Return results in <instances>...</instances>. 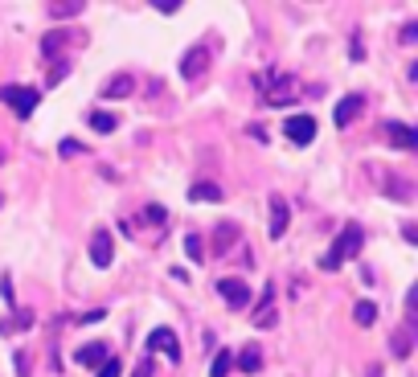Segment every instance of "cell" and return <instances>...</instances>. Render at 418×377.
I'll return each instance as SVG.
<instances>
[{"instance_id": "29", "label": "cell", "mask_w": 418, "mask_h": 377, "mask_svg": "<svg viewBox=\"0 0 418 377\" xmlns=\"http://www.w3.org/2000/svg\"><path fill=\"white\" fill-rule=\"evenodd\" d=\"M12 361H17V377H29V357H25V353H17Z\"/></svg>"}, {"instance_id": "10", "label": "cell", "mask_w": 418, "mask_h": 377, "mask_svg": "<svg viewBox=\"0 0 418 377\" xmlns=\"http://www.w3.org/2000/svg\"><path fill=\"white\" fill-rule=\"evenodd\" d=\"M267 205H271V238H283L287 234V222H291V209H287V201H283L279 193L267 201Z\"/></svg>"}, {"instance_id": "8", "label": "cell", "mask_w": 418, "mask_h": 377, "mask_svg": "<svg viewBox=\"0 0 418 377\" xmlns=\"http://www.w3.org/2000/svg\"><path fill=\"white\" fill-rule=\"evenodd\" d=\"M111 258H115V238L107 234V230H98L91 238V263L94 267H111Z\"/></svg>"}, {"instance_id": "17", "label": "cell", "mask_w": 418, "mask_h": 377, "mask_svg": "<svg viewBox=\"0 0 418 377\" xmlns=\"http://www.w3.org/2000/svg\"><path fill=\"white\" fill-rule=\"evenodd\" d=\"M132 87H136V82H132L128 74H115V78L103 87V94H107V98H123V94H132Z\"/></svg>"}, {"instance_id": "3", "label": "cell", "mask_w": 418, "mask_h": 377, "mask_svg": "<svg viewBox=\"0 0 418 377\" xmlns=\"http://www.w3.org/2000/svg\"><path fill=\"white\" fill-rule=\"evenodd\" d=\"M283 132H287V140L291 143H312L316 140V119L312 115H287V123H283Z\"/></svg>"}, {"instance_id": "13", "label": "cell", "mask_w": 418, "mask_h": 377, "mask_svg": "<svg viewBox=\"0 0 418 377\" xmlns=\"http://www.w3.org/2000/svg\"><path fill=\"white\" fill-rule=\"evenodd\" d=\"M82 8H87L82 0H53V4H49V17H53V21H70V17H78Z\"/></svg>"}, {"instance_id": "26", "label": "cell", "mask_w": 418, "mask_h": 377, "mask_svg": "<svg viewBox=\"0 0 418 377\" xmlns=\"http://www.w3.org/2000/svg\"><path fill=\"white\" fill-rule=\"evenodd\" d=\"M152 369H156V361H152V357H143L136 369H132V377H152Z\"/></svg>"}, {"instance_id": "16", "label": "cell", "mask_w": 418, "mask_h": 377, "mask_svg": "<svg viewBox=\"0 0 418 377\" xmlns=\"http://www.w3.org/2000/svg\"><path fill=\"white\" fill-rule=\"evenodd\" d=\"M87 123H91L98 136H111V132L119 128V123H115V115H107V111H91V115H87Z\"/></svg>"}, {"instance_id": "20", "label": "cell", "mask_w": 418, "mask_h": 377, "mask_svg": "<svg viewBox=\"0 0 418 377\" xmlns=\"http://www.w3.org/2000/svg\"><path fill=\"white\" fill-rule=\"evenodd\" d=\"M234 369V357L222 349V353H214V365H209V377H226Z\"/></svg>"}, {"instance_id": "28", "label": "cell", "mask_w": 418, "mask_h": 377, "mask_svg": "<svg viewBox=\"0 0 418 377\" xmlns=\"http://www.w3.org/2000/svg\"><path fill=\"white\" fill-rule=\"evenodd\" d=\"M66 70H70V66H66V62H58V66H53V70H49V82H53V87H58V82H62V78H66Z\"/></svg>"}, {"instance_id": "12", "label": "cell", "mask_w": 418, "mask_h": 377, "mask_svg": "<svg viewBox=\"0 0 418 377\" xmlns=\"http://www.w3.org/2000/svg\"><path fill=\"white\" fill-rule=\"evenodd\" d=\"M74 361H78V365H87V369H94V365H103V361H107V349H103L98 340H91V344H82V349L74 353Z\"/></svg>"}, {"instance_id": "4", "label": "cell", "mask_w": 418, "mask_h": 377, "mask_svg": "<svg viewBox=\"0 0 418 377\" xmlns=\"http://www.w3.org/2000/svg\"><path fill=\"white\" fill-rule=\"evenodd\" d=\"M148 353H164L168 361H181V344H177V332L173 328H156L148 336Z\"/></svg>"}, {"instance_id": "9", "label": "cell", "mask_w": 418, "mask_h": 377, "mask_svg": "<svg viewBox=\"0 0 418 377\" xmlns=\"http://www.w3.org/2000/svg\"><path fill=\"white\" fill-rule=\"evenodd\" d=\"M361 107H365V98L361 94H345L340 103H336V111H332V119H336V128H349L357 115H361Z\"/></svg>"}, {"instance_id": "27", "label": "cell", "mask_w": 418, "mask_h": 377, "mask_svg": "<svg viewBox=\"0 0 418 377\" xmlns=\"http://www.w3.org/2000/svg\"><path fill=\"white\" fill-rule=\"evenodd\" d=\"M156 8H160V12H164V17H173V12H177V8H181V0H156Z\"/></svg>"}, {"instance_id": "1", "label": "cell", "mask_w": 418, "mask_h": 377, "mask_svg": "<svg viewBox=\"0 0 418 377\" xmlns=\"http://www.w3.org/2000/svg\"><path fill=\"white\" fill-rule=\"evenodd\" d=\"M361 246H365V234H361V226H340V234L332 242V250H328L324 258H320V271H336L340 263H349V258H357L361 254Z\"/></svg>"}, {"instance_id": "15", "label": "cell", "mask_w": 418, "mask_h": 377, "mask_svg": "<svg viewBox=\"0 0 418 377\" xmlns=\"http://www.w3.org/2000/svg\"><path fill=\"white\" fill-rule=\"evenodd\" d=\"M259 365H263V353H259V344H246V349L238 353V369H242V374H259Z\"/></svg>"}, {"instance_id": "5", "label": "cell", "mask_w": 418, "mask_h": 377, "mask_svg": "<svg viewBox=\"0 0 418 377\" xmlns=\"http://www.w3.org/2000/svg\"><path fill=\"white\" fill-rule=\"evenodd\" d=\"M209 62H214L209 46H193L185 58H181V74H185V78H201V74L209 70Z\"/></svg>"}, {"instance_id": "21", "label": "cell", "mask_w": 418, "mask_h": 377, "mask_svg": "<svg viewBox=\"0 0 418 377\" xmlns=\"http://www.w3.org/2000/svg\"><path fill=\"white\" fill-rule=\"evenodd\" d=\"M410 344H415V340H410V328L394 332V357H410Z\"/></svg>"}, {"instance_id": "30", "label": "cell", "mask_w": 418, "mask_h": 377, "mask_svg": "<svg viewBox=\"0 0 418 377\" xmlns=\"http://www.w3.org/2000/svg\"><path fill=\"white\" fill-rule=\"evenodd\" d=\"M82 152V143H74V140H62V156H78Z\"/></svg>"}, {"instance_id": "24", "label": "cell", "mask_w": 418, "mask_h": 377, "mask_svg": "<svg viewBox=\"0 0 418 377\" xmlns=\"http://www.w3.org/2000/svg\"><path fill=\"white\" fill-rule=\"evenodd\" d=\"M62 42H66V37H62V33H49L46 42H42V53H46V58H53V53H58V49H62Z\"/></svg>"}, {"instance_id": "7", "label": "cell", "mask_w": 418, "mask_h": 377, "mask_svg": "<svg viewBox=\"0 0 418 377\" xmlns=\"http://www.w3.org/2000/svg\"><path fill=\"white\" fill-rule=\"evenodd\" d=\"M381 136L394 143V148H406V152H410V148L418 143V132H415V128H406V123H394V119H390V123H381Z\"/></svg>"}, {"instance_id": "2", "label": "cell", "mask_w": 418, "mask_h": 377, "mask_svg": "<svg viewBox=\"0 0 418 377\" xmlns=\"http://www.w3.org/2000/svg\"><path fill=\"white\" fill-rule=\"evenodd\" d=\"M0 98H4V103H12V111H17L21 119H29V115H33V107H37V91H33V87H4Z\"/></svg>"}, {"instance_id": "19", "label": "cell", "mask_w": 418, "mask_h": 377, "mask_svg": "<svg viewBox=\"0 0 418 377\" xmlns=\"http://www.w3.org/2000/svg\"><path fill=\"white\" fill-rule=\"evenodd\" d=\"M234 242H238V226H234V222L218 226V238H214V246H218V250H230Z\"/></svg>"}, {"instance_id": "6", "label": "cell", "mask_w": 418, "mask_h": 377, "mask_svg": "<svg viewBox=\"0 0 418 377\" xmlns=\"http://www.w3.org/2000/svg\"><path fill=\"white\" fill-rule=\"evenodd\" d=\"M218 295H222L230 308H246V304H250V287L242 279H218Z\"/></svg>"}, {"instance_id": "18", "label": "cell", "mask_w": 418, "mask_h": 377, "mask_svg": "<svg viewBox=\"0 0 418 377\" xmlns=\"http://www.w3.org/2000/svg\"><path fill=\"white\" fill-rule=\"evenodd\" d=\"M353 320H357L361 328H369L373 320H377V304H373V299H361V304L353 308Z\"/></svg>"}, {"instance_id": "14", "label": "cell", "mask_w": 418, "mask_h": 377, "mask_svg": "<svg viewBox=\"0 0 418 377\" xmlns=\"http://www.w3.org/2000/svg\"><path fill=\"white\" fill-rule=\"evenodd\" d=\"M189 201H222V185L197 181V185H189Z\"/></svg>"}, {"instance_id": "25", "label": "cell", "mask_w": 418, "mask_h": 377, "mask_svg": "<svg viewBox=\"0 0 418 377\" xmlns=\"http://www.w3.org/2000/svg\"><path fill=\"white\" fill-rule=\"evenodd\" d=\"M119 374H123L119 361H103V365H98V377H119Z\"/></svg>"}, {"instance_id": "23", "label": "cell", "mask_w": 418, "mask_h": 377, "mask_svg": "<svg viewBox=\"0 0 418 377\" xmlns=\"http://www.w3.org/2000/svg\"><path fill=\"white\" fill-rule=\"evenodd\" d=\"M385 193H394L398 201H410V185L406 181H385Z\"/></svg>"}, {"instance_id": "22", "label": "cell", "mask_w": 418, "mask_h": 377, "mask_svg": "<svg viewBox=\"0 0 418 377\" xmlns=\"http://www.w3.org/2000/svg\"><path fill=\"white\" fill-rule=\"evenodd\" d=\"M185 254L193 258V263H201V258H205V250H201V238H197V234H189V238H185Z\"/></svg>"}, {"instance_id": "11", "label": "cell", "mask_w": 418, "mask_h": 377, "mask_svg": "<svg viewBox=\"0 0 418 377\" xmlns=\"http://www.w3.org/2000/svg\"><path fill=\"white\" fill-rule=\"evenodd\" d=\"M275 287H267L263 291V304H259V316H254V328H271L275 324Z\"/></svg>"}]
</instances>
